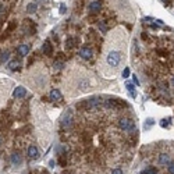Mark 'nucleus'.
I'll return each mask as SVG.
<instances>
[{
	"label": "nucleus",
	"mask_w": 174,
	"mask_h": 174,
	"mask_svg": "<svg viewBox=\"0 0 174 174\" xmlns=\"http://www.w3.org/2000/svg\"><path fill=\"white\" fill-rule=\"evenodd\" d=\"M132 81H134V84H135V85H139V81H138V78H136L135 75L132 77Z\"/></svg>",
	"instance_id": "nucleus-30"
},
{
	"label": "nucleus",
	"mask_w": 174,
	"mask_h": 174,
	"mask_svg": "<svg viewBox=\"0 0 174 174\" xmlns=\"http://www.w3.org/2000/svg\"><path fill=\"white\" fill-rule=\"evenodd\" d=\"M173 85H174V79H173Z\"/></svg>",
	"instance_id": "nucleus-35"
},
{
	"label": "nucleus",
	"mask_w": 174,
	"mask_h": 174,
	"mask_svg": "<svg viewBox=\"0 0 174 174\" xmlns=\"http://www.w3.org/2000/svg\"><path fill=\"white\" fill-rule=\"evenodd\" d=\"M42 50H43V53H45L46 56H52V55H53V46L50 45V42H49V40H46V42L43 43Z\"/></svg>",
	"instance_id": "nucleus-9"
},
{
	"label": "nucleus",
	"mask_w": 174,
	"mask_h": 174,
	"mask_svg": "<svg viewBox=\"0 0 174 174\" xmlns=\"http://www.w3.org/2000/svg\"><path fill=\"white\" fill-rule=\"evenodd\" d=\"M141 174H156V170H155L153 167H150V169H146V170H143Z\"/></svg>",
	"instance_id": "nucleus-22"
},
{
	"label": "nucleus",
	"mask_w": 174,
	"mask_h": 174,
	"mask_svg": "<svg viewBox=\"0 0 174 174\" xmlns=\"http://www.w3.org/2000/svg\"><path fill=\"white\" fill-rule=\"evenodd\" d=\"M6 13H7V11H6V8L3 7V4H0V18L6 16Z\"/></svg>",
	"instance_id": "nucleus-26"
},
{
	"label": "nucleus",
	"mask_w": 174,
	"mask_h": 174,
	"mask_svg": "<svg viewBox=\"0 0 174 174\" xmlns=\"http://www.w3.org/2000/svg\"><path fill=\"white\" fill-rule=\"evenodd\" d=\"M126 88H127V91H128V93H130V96H131V98H135V96H136V91H135L134 84H130V82H127V84H126Z\"/></svg>",
	"instance_id": "nucleus-15"
},
{
	"label": "nucleus",
	"mask_w": 174,
	"mask_h": 174,
	"mask_svg": "<svg viewBox=\"0 0 174 174\" xmlns=\"http://www.w3.org/2000/svg\"><path fill=\"white\" fill-rule=\"evenodd\" d=\"M146 38H148V35H146V33L143 32V33H142V39H146Z\"/></svg>",
	"instance_id": "nucleus-32"
},
{
	"label": "nucleus",
	"mask_w": 174,
	"mask_h": 174,
	"mask_svg": "<svg viewBox=\"0 0 174 174\" xmlns=\"http://www.w3.org/2000/svg\"><path fill=\"white\" fill-rule=\"evenodd\" d=\"M7 66H8V70H11V71H20L21 67H23V63L20 60H17V59H13V60L8 61Z\"/></svg>",
	"instance_id": "nucleus-5"
},
{
	"label": "nucleus",
	"mask_w": 174,
	"mask_h": 174,
	"mask_svg": "<svg viewBox=\"0 0 174 174\" xmlns=\"http://www.w3.org/2000/svg\"><path fill=\"white\" fill-rule=\"evenodd\" d=\"M160 126L163 127V128L169 127V123H167V120H162V121H160Z\"/></svg>",
	"instance_id": "nucleus-29"
},
{
	"label": "nucleus",
	"mask_w": 174,
	"mask_h": 174,
	"mask_svg": "<svg viewBox=\"0 0 174 174\" xmlns=\"http://www.w3.org/2000/svg\"><path fill=\"white\" fill-rule=\"evenodd\" d=\"M28 156L31 159L39 158V150H38V148L35 145H29V148H28Z\"/></svg>",
	"instance_id": "nucleus-8"
},
{
	"label": "nucleus",
	"mask_w": 174,
	"mask_h": 174,
	"mask_svg": "<svg viewBox=\"0 0 174 174\" xmlns=\"http://www.w3.org/2000/svg\"><path fill=\"white\" fill-rule=\"evenodd\" d=\"M60 10H61L60 13H66V6H64V4H61V7H60Z\"/></svg>",
	"instance_id": "nucleus-31"
},
{
	"label": "nucleus",
	"mask_w": 174,
	"mask_h": 174,
	"mask_svg": "<svg viewBox=\"0 0 174 174\" xmlns=\"http://www.w3.org/2000/svg\"><path fill=\"white\" fill-rule=\"evenodd\" d=\"M170 163V156L167 153H162L159 155V164H163V166H167Z\"/></svg>",
	"instance_id": "nucleus-11"
},
{
	"label": "nucleus",
	"mask_w": 174,
	"mask_h": 174,
	"mask_svg": "<svg viewBox=\"0 0 174 174\" xmlns=\"http://www.w3.org/2000/svg\"><path fill=\"white\" fill-rule=\"evenodd\" d=\"M121 61V53L117 50H110L107 56H106V63L109 64V67L111 68H116Z\"/></svg>",
	"instance_id": "nucleus-1"
},
{
	"label": "nucleus",
	"mask_w": 174,
	"mask_h": 174,
	"mask_svg": "<svg viewBox=\"0 0 174 174\" xmlns=\"http://www.w3.org/2000/svg\"><path fill=\"white\" fill-rule=\"evenodd\" d=\"M64 63L61 61V60H57V61H55V64H53V67H55V70H61L63 68Z\"/></svg>",
	"instance_id": "nucleus-20"
},
{
	"label": "nucleus",
	"mask_w": 174,
	"mask_h": 174,
	"mask_svg": "<svg viewBox=\"0 0 174 174\" xmlns=\"http://www.w3.org/2000/svg\"><path fill=\"white\" fill-rule=\"evenodd\" d=\"M128 77H130V68L126 67V68L123 70V78H128Z\"/></svg>",
	"instance_id": "nucleus-24"
},
{
	"label": "nucleus",
	"mask_w": 174,
	"mask_h": 174,
	"mask_svg": "<svg viewBox=\"0 0 174 174\" xmlns=\"http://www.w3.org/2000/svg\"><path fill=\"white\" fill-rule=\"evenodd\" d=\"M8 59H10V53H8V52H3V53H0V64L6 63Z\"/></svg>",
	"instance_id": "nucleus-18"
},
{
	"label": "nucleus",
	"mask_w": 174,
	"mask_h": 174,
	"mask_svg": "<svg viewBox=\"0 0 174 174\" xmlns=\"http://www.w3.org/2000/svg\"><path fill=\"white\" fill-rule=\"evenodd\" d=\"M29 45H21L20 48H18V55L20 56H27L29 53Z\"/></svg>",
	"instance_id": "nucleus-14"
},
{
	"label": "nucleus",
	"mask_w": 174,
	"mask_h": 174,
	"mask_svg": "<svg viewBox=\"0 0 174 174\" xmlns=\"http://www.w3.org/2000/svg\"><path fill=\"white\" fill-rule=\"evenodd\" d=\"M23 28H24L25 32H29V35L35 33V27H33L31 20H25L24 23H23Z\"/></svg>",
	"instance_id": "nucleus-7"
},
{
	"label": "nucleus",
	"mask_w": 174,
	"mask_h": 174,
	"mask_svg": "<svg viewBox=\"0 0 174 174\" xmlns=\"http://www.w3.org/2000/svg\"><path fill=\"white\" fill-rule=\"evenodd\" d=\"M79 56L84 59V60H91L92 59V50L89 46H82L79 49Z\"/></svg>",
	"instance_id": "nucleus-3"
},
{
	"label": "nucleus",
	"mask_w": 174,
	"mask_h": 174,
	"mask_svg": "<svg viewBox=\"0 0 174 174\" xmlns=\"http://www.w3.org/2000/svg\"><path fill=\"white\" fill-rule=\"evenodd\" d=\"M156 23H158L159 25H162V24H163V21H162V20H156Z\"/></svg>",
	"instance_id": "nucleus-33"
},
{
	"label": "nucleus",
	"mask_w": 174,
	"mask_h": 174,
	"mask_svg": "<svg viewBox=\"0 0 174 174\" xmlns=\"http://www.w3.org/2000/svg\"><path fill=\"white\" fill-rule=\"evenodd\" d=\"M119 127L123 131H127V132H132V131H135V128H136L134 121H132V120H128V119H120Z\"/></svg>",
	"instance_id": "nucleus-2"
},
{
	"label": "nucleus",
	"mask_w": 174,
	"mask_h": 174,
	"mask_svg": "<svg viewBox=\"0 0 174 174\" xmlns=\"http://www.w3.org/2000/svg\"><path fill=\"white\" fill-rule=\"evenodd\" d=\"M16 28H17V21H10V23H8V27H7V32L14 31Z\"/></svg>",
	"instance_id": "nucleus-19"
},
{
	"label": "nucleus",
	"mask_w": 174,
	"mask_h": 174,
	"mask_svg": "<svg viewBox=\"0 0 174 174\" xmlns=\"http://www.w3.org/2000/svg\"><path fill=\"white\" fill-rule=\"evenodd\" d=\"M99 29H100L103 33H106V32H107V27H106L104 23H100V24H99Z\"/></svg>",
	"instance_id": "nucleus-23"
},
{
	"label": "nucleus",
	"mask_w": 174,
	"mask_h": 174,
	"mask_svg": "<svg viewBox=\"0 0 174 174\" xmlns=\"http://www.w3.org/2000/svg\"><path fill=\"white\" fill-rule=\"evenodd\" d=\"M11 163L13 164H16V166H18V164H21L23 163V156L20 155V153H13L11 155Z\"/></svg>",
	"instance_id": "nucleus-12"
},
{
	"label": "nucleus",
	"mask_w": 174,
	"mask_h": 174,
	"mask_svg": "<svg viewBox=\"0 0 174 174\" xmlns=\"http://www.w3.org/2000/svg\"><path fill=\"white\" fill-rule=\"evenodd\" d=\"M145 123H146V124H145V130H149L150 127L155 124V120H153V119H146V121H145Z\"/></svg>",
	"instance_id": "nucleus-21"
},
{
	"label": "nucleus",
	"mask_w": 174,
	"mask_h": 174,
	"mask_svg": "<svg viewBox=\"0 0 174 174\" xmlns=\"http://www.w3.org/2000/svg\"><path fill=\"white\" fill-rule=\"evenodd\" d=\"M82 4H84V0H79V1H77V4H75V6H77V8H78L79 11L82 10ZM79 11H78V13H79Z\"/></svg>",
	"instance_id": "nucleus-27"
},
{
	"label": "nucleus",
	"mask_w": 174,
	"mask_h": 174,
	"mask_svg": "<svg viewBox=\"0 0 174 174\" xmlns=\"http://www.w3.org/2000/svg\"><path fill=\"white\" fill-rule=\"evenodd\" d=\"M36 10H38V4H36V3L31 1V3L27 4V11H28V13H35Z\"/></svg>",
	"instance_id": "nucleus-17"
},
{
	"label": "nucleus",
	"mask_w": 174,
	"mask_h": 174,
	"mask_svg": "<svg viewBox=\"0 0 174 174\" xmlns=\"http://www.w3.org/2000/svg\"><path fill=\"white\" fill-rule=\"evenodd\" d=\"M71 123H72V114L71 113H67L63 119V127H67V128H68V127L71 126Z\"/></svg>",
	"instance_id": "nucleus-13"
},
{
	"label": "nucleus",
	"mask_w": 174,
	"mask_h": 174,
	"mask_svg": "<svg viewBox=\"0 0 174 174\" xmlns=\"http://www.w3.org/2000/svg\"><path fill=\"white\" fill-rule=\"evenodd\" d=\"M77 43H78L77 38H68V39L66 40V48H67V49H72L74 46H77Z\"/></svg>",
	"instance_id": "nucleus-16"
},
{
	"label": "nucleus",
	"mask_w": 174,
	"mask_h": 174,
	"mask_svg": "<svg viewBox=\"0 0 174 174\" xmlns=\"http://www.w3.org/2000/svg\"><path fill=\"white\" fill-rule=\"evenodd\" d=\"M167 170H169L170 174H174V163H169L167 164Z\"/></svg>",
	"instance_id": "nucleus-25"
},
{
	"label": "nucleus",
	"mask_w": 174,
	"mask_h": 174,
	"mask_svg": "<svg viewBox=\"0 0 174 174\" xmlns=\"http://www.w3.org/2000/svg\"><path fill=\"white\" fill-rule=\"evenodd\" d=\"M50 99L52 100H61L63 99V95L59 89H52L50 91Z\"/></svg>",
	"instance_id": "nucleus-10"
},
{
	"label": "nucleus",
	"mask_w": 174,
	"mask_h": 174,
	"mask_svg": "<svg viewBox=\"0 0 174 174\" xmlns=\"http://www.w3.org/2000/svg\"><path fill=\"white\" fill-rule=\"evenodd\" d=\"M111 174H123V170L119 169V167H117V169H113V170H111Z\"/></svg>",
	"instance_id": "nucleus-28"
},
{
	"label": "nucleus",
	"mask_w": 174,
	"mask_h": 174,
	"mask_svg": "<svg viewBox=\"0 0 174 174\" xmlns=\"http://www.w3.org/2000/svg\"><path fill=\"white\" fill-rule=\"evenodd\" d=\"M88 8H89V11H91L92 14H96V13H99V11H100V8H102V3H100L99 0H93V1H91V3H89Z\"/></svg>",
	"instance_id": "nucleus-4"
},
{
	"label": "nucleus",
	"mask_w": 174,
	"mask_h": 174,
	"mask_svg": "<svg viewBox=\"0 0 174 174\" xmlns=\"http://www.w3.org/2000/svg\"><path fill=\"white\" fill-rule=\"evenodd\" d=\"M162 1H163V3H166V1H167V0H162Z\"/></svg>",
	"instance_id": "nucleus-34"
},
{
	"label": "nucleus",
	"mask_w": 174,
	"mask_h": 174,
	"mask_svg": "<svg viewBox=\"0 0 174 174\" xmlns=\"http://www.w3.org/2000/svg\"><path fill=\"white\" fill-rule=\"evenodd\" d=\"M25 95H27V89L24 87H17L13 92V98H16V99H23L25 98Z\"/></svg>",
	"instance_id": "nucleus-6"
}]
</instances>
